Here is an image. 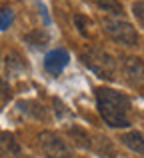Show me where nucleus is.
I'll return each instance as SVG.
<instances>
[{
    "instance_id": "f257e3e1",
    "label": "nucleus",
    "mask_w": 144,
    "mask_h": 158,
    "mask_svg": "<svg viewBox=\"0 0 144 158\" xmlns=\"http://www.w3.org/2000/svg\"><path fill=\"white\" fill-rule=\"evenodd\" d=\"M94 92H96L98 112H100L102 120L110 128L128 126L130 124V98L126 94L112 90V88H106V86H100Z\"/></svg>"
},
{
    "instance_id": "f03ea898",
    "label": "nucleus",
    "mask_w": 144,
    "mask_h": 158,
    "mask_svg": "<svg viewBox=\"0 0 144 158\" xmlns=\"http://www.w3.org/2000/svg\"><path fill=\"white\" fill-rule=\"evenodd\" d=\"M80 58L96 76L104 78V80H114V76H116V60L104 48L86 46L80 52Z\"/></svg>"
},
{
    "instance_id": "7ed1b4c3",
    "label": "nucleus",
    "mask_w": 144,
    "mask_h": 158,
    "mask_svg": "<svg viewBox=\"0 0 144 158\" xmlns=\"http://www.w3.org/2000/svg\"><path fill=\"white\" fill-rule=\"evenodd\" d=\"M102 28H104V32L114 42L122 44V46H136L138 44V32L126 20L106 16V18H102Z\"/></svg>"
},
{
    "instance_id": "20e7f679",
    "label": "nucleus",
    "mask_w": 144,
    "mask_h": 158,
    "mask_svg": "<svg viewBox=\"0 0 144 158\" xmlns=\"http://www.w3.org/2000/svg\"><path fill=\"white\" fill-rule=\"evenodd\" d=\"M40 140V148H42L46 158H72V150L66 144V140L62 136H58L56 132L44 130L38 136Z\"/></svg>"
},
{
    "instance_id": "39448f33",
    "label": "nucleus",
    "mask_w": 144,
    "mask_h": 158,
    "mask_svg": "<svg viewBox=\"0 0 144 158\" xmlns=\"http://www.w3.org/2000/svg\"><path fill=\"white\" fill-rule=\"evenodd\" d=\"M122 74L126 82L132 86L144 84V62L136 56H124L122 58Z\"/></svg>"
},
{
    "instance_id": "423d86ee",
    "label": "nucleus",
    "mask_w": 144,
    "mask_h": 158,
    "mask_svg": "<svg viewBox=\"0 0 144 158\" xmlns=\"http://www.w3.org/2000/svg\"><path fill=\"white\" fill-rule=\"evenodd\" d=\"M68 64V52L62 50V48H56V50L48 52L46 58H44V68L50 76H60L62 70L66 68Z\"/></svg>"
},
{
    "instance_id": "0eeeda50",
    "label": "nucleus",
    "mask_w": 144,
    "mask_h": 158,
    "mask_svg": "<svg viewBox=\"0 0 144 158\" xmlns=\"http://www.w3.org/2000/svg\"><path fill=\"white\" fill-rule=\"evenodd\" d=\"M90 144H92L94 152H96L100 158H116V148H114V144L110 142V138H106V136L98 134Z\"/></svg>"
},
{
    "instance_id": "6e6552de",
    "label": "nucleus",
    "mask_w": 144,
    "mask_h": 158,
    "mask_svg": "<svg viewBox=\"0 0 144 158\" xmlns=\"http://www.w3.org/2000/svg\"><path fill=\"white\" fill-rule=\"evenodd\" d=\"M120 140L126 148L138 152V154H144V134H140V132H126V134H122Z\"/></svg>"
},
{
    "instance_id": "1a4fd4ad",
    "label": "nucleus",
    "mask_w": 144,
    "mask_h": 158,
    "mask_svg": "<svg viewBox=\"0 0 144 158\" xmlns=\"http://www.w3.org/2000/svg\"><path fill=\"white\" fill-rule=\"evenodd\" d=\"M96 6L100 8V10L108 12V14H114V16L124 14V8H122L120 0H96Z\"/></svg>"
},
{
    "instance_id": "9d476101",
    "label": "nucleus",
    "mask_w": 144,
    "mask_h": 158,
    "mask_svg": "<svg viewBox=\"0 0 144 158\" xmlns=\"http://www.w3.org/2000/svg\"><path fill=\"white\" fill-rule=\"evenodd\" d=\"M70 138H74V142H76L80 148H90V138L82 128H76V126L70 128Z\"/></svg>"
},
{
    "instance_id": "9b49d317",
    "label": "nucleus",
    "mask_w": 144,
    "mask_h": 158,
    "mask_svg": "<svg viewBox=\"0 0 144 158\" xmlns=\"http://www.w3.org/2000/svg\"><path fill=\"white\" fill-rule=\"evenodd\" d=\"M20 106H22V112H28L30 116H36L40 120L44 118V108L38 102H20Z\"/></svg>"
},
{
    "instance_id": "f8f14e48",
    "label": "nucleus",
    "mask_w": 144,
    "mask_h": 158,
    "mask_svg": "<svg viewBox=\"0 0 144 158\" xmlns=\"http://www.w3.org/2000/svg\"><path fill=\"white\" fill-rule=\"evenodd\" d=\"M0 142L8 148L12 154H20V146H18V142L14 140V136H12L10 132H2V134H0Z\"/></svg>"
},
{
    "instance_id": "ddd939ff",
    "label": "nucleus",
    "mask_w": 144,
    "mask_h": 158,
    "mask_svg": "<svg viewBox=\"0 0 144 158\" xmlns=\"http://www.w3.org/2000/svg\"><path fill=\"white\" fill-rule=\"evenodd\" d=\"M74 24H76V28H78V32H80L84 38H88L90 36V20L86 18V16H82V14H76L74 16Z\"/></svg>"
},
{
    "instance_id": "4468645a",
    "label": "nucleus",
    "mask_w": 144,
    "mask_h": 158,
    "mask_svg": "<svg viewBox=\"0 0 144 158\" xmlns=\"http://www.w3.org/2000/svg\"><path fill=\"white\" fill-rule=\"evenodd\" d=\"M12 20H14V12H12L10 8H2V10H0V30L10 28Z\"/></svg>"
},
{
    "instance_id": "2eb2a0df",
    "label": "nucleus",
    "mask_w": 144,
    "mask_h": 158,
    "mask_svg": "<svg viewBox=\"0 0 144 158\" xmlns=\"http://www.w3.org/2000/svg\"><path fill=\"white\" fill-rule=\"evenodd\" d=\"M132 14H134V18L138 20V24L144 28V0H136V2L132 4Z\"/></svg>"
}]
</instances>
